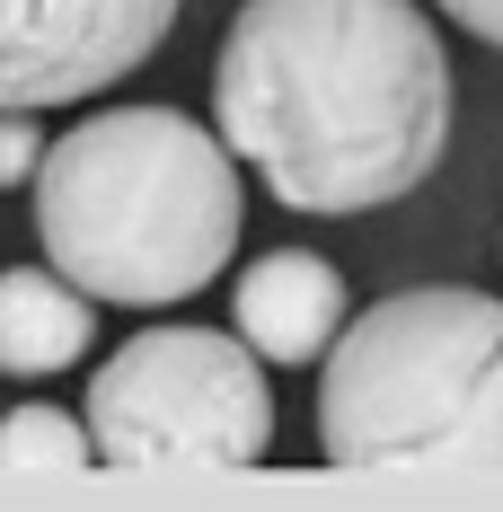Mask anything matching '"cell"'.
<instances>
[{
    "label": "cell",
    "instance_id": "9c48e42d",
    "mask_svg": "<svg viewBox=\"0 0 503 512\" xmlns=\"http://www.w3.org/2000/svg\"><path fill=\"white\" fill-rule=\"evenodd\" d=\"M36 168H45L36 106H0V186H36Z\"/></svg>",
    "mask_w": 503,
    "mask_h": 512
},
{
    "label": "cell",
    "instance_id": "277c9868",
    "mask_svg": "<svg viewBox=\"0 0 503 512\" xmlns=\"http://www.w3.org/2000/svg\"><path fill=\"white\" fill-rule=\"evenodd\" d=\"M80 424L106 468H256L274 451L265 354L212 327H142L89 371Z\"/></svg>",
    "mask_w": 503,
    "mask_h": 512
},
{
    "label": "cell",
    "instance_id": "3957f363",
    "mask_svg": "<svg viewBox=\"0 0 503 512\" xmlns=\"http://www.w3.org/2000/svg\"><path fill=\"white\" fill-rule=\"evenodd\" d=\"M327 468H503V301L424 283L318 354Z\"/></svg>",
    "mask_w": 503,
    "mask_h": 512
},
{
    "label": "cell",
    "instance_id": "30bf717a",
    "mask_svg": "<svg viewBox=\"0 0 503 512\" xmlns=\"http://www.w3.org/2000/svg\"><path fill=\"white\" fill-rule=\"evenodd\" d=\"M433 9H451V18L477 36V45H495V53H503V0H433Z\"/></svg>",
    "mask_w": 503,
    "mask_h": 512
},
{
    "label": "cell",
    "instance_id": "5b68a950",
    "mask_svg": "<svg viewBox=\"0 0 503 512\" xmlns=\"http://www.w3.org/2000/svg\"><path fill=\"white\" fill-rule=\"evenodd\" d=\"M177 0H0V106H80L142 71Z\"/></svg>",
    "mask_w": 503,
    "mask_h": 512
},
{
    "label": "cell",
    "instance_id": "7a4b0ae2",
    "mask_svg": "<svg viewBox=\"0 0 503 512\" xmlns=\"http://www.w3.org/2000/svg\"><path fill=\"white\" fill-rule=\"evenodd\" d=\"M239 151L177 106H98L36 168L45 256L115 309H168L203 292L239 248Z\"/></svg>",
    "mask_w": 503,
    "mask_h": 512
},
{
    "label": "cell",
    "instance_id": "6da1fadb",
    "mask_svg": "<svg viewBox=\"0 0 503 512\" xmlns=\"http://www.w3.org/2000/svg\"><path fill=\"white\" fill-rule=\"evenodd\" d=\"M212 124L292 212H380L451 151V53L415 0H239Z\"/></svg>",
    "mask_w": 503,
    "mask_h": 512
},
{
    "label": "cell",
    "instance_id": "8992f818",
    "mask_svg": "<svg viewBox=\"0 0 503 512\" xmlns=\"http://www.w3.org/2000/svg\"><path fill=\"white\" fill-rule=\"evenodd\" d=\"M230 318L265 362H318L345 336V274L318 248H265L230 283Z\"/></svg>",
    "mask_w": 503,
    "mask_h": 512
},
{
    "label": "cell",
    "instance_id": "ba28073f",
    "mask_svg": "<svg viewBox=\"0 0 503 512\" xmlns=\"http://www.w3.org/2000/svg\"><path fill=\"white\" fill-rule=\"evenodd\" d=\"M98 442L89 424H71L62 407H9L0 415V468H89Z\"/></svg>",
    "mask_w": 503,
    "mask_h": 512
},
{
    "label": "cell",
    "instance_id": "52a82bcc",
    "mask_svg": "<svg viewBox=\"0 0 503 512\" xmlns=\"http://www.w3.org/2000/svg\"><path fill=\"white\" fill-rule=\"evenodd\" d=\"M98 345V301L62 265H9L0 274V371L9 380H53Z\"/></svg>",
    "mask_w": 503,
    "mask_h": 512
}]
</instances>
